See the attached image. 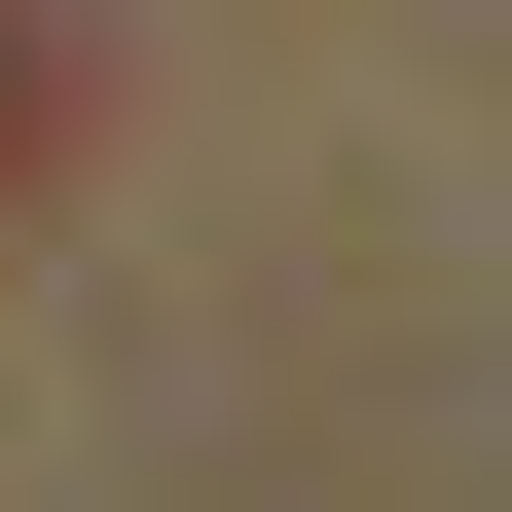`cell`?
I'll return each mask as SVG.
<instances>
[{
  "mask_svg": "<svg viewBox=\"0 0 512 512\" xmlns=\"http://www.w3.org/2000/svg\"><path fill=\"white\" fill-rule=\"evenodd\" d=\"M74 110H110V37H74V0H0V183H74Z\"/></svg>",
  "mask_w": 512,
  "mask_h": 512,
  "instance_id": "1",
  "label": "cell"
}]
</instances>
